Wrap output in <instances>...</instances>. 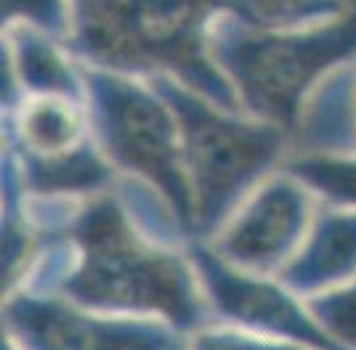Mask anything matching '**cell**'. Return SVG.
Returning <instances> with one entry per match:
<instances>
[{
	"label": "cell",
	"mask_w": 356,
	"mask_h": 350,
	"mask_svg": "<svg viewBox=\"0 0 356 350\" xmlns=\"http://www.w3.org/2000/svg\"><path fill=\"white\" fill-rule=\"evenodd\" d=\"M83 258L61 292L77 306L128 319H160L181 335L210 324L197 271L176 255L136 239L112 202L90 204L77 220Z\"/></svg>",
	"instance_id": "1"
},
{
	"label": "cell",
	"mask_w": 356,
	"mask_h": 350,
	"mask_svg": "<svg viewBox=\"0 0 356 350\" xmlns=\"http://www.w3.org/2000/svg\"><path fill=\"white\" fill-rule=\"evenodd\" d=\"M186 151L194 178V218L208 228L226 215L237 197L280 157L282 133L268 125H250L181 99Z\"/></svg>",
	"instance_id": "2"
},
{
	"label": "cell",
	"mask_w": 356,
	"mask_h": 350,
	"mask_svg": "<svg viewBox=\"0 0 356 350\" xmlns=\"http://www.w3.org/2000/svg\"><path fill=\"white\" fill-rule=\"evenodd\" d=\"M3 321L22 350H176L181 332L149 319L109 316L45 292L11 294Z\"/></svg>",
	"instance_id": "3"
},
{
	"label": "cell",
	"mask_w": 356,
	"mask_h": 350,
	"mask_svg": "<svg viewBox=\"0 0 356 350\" xmlns=\"http://www.w3.org/2000/svg\"><path fill=\"white\" fill-rule=\"evenodd\" d=\"M192 258L202 294L208 300L210 321L312 350H343L325 335L309 308L300 306L284 284L266 281L242 268L237 271V265L205 249H194Z\"/></svg>",
	"instance_id": "4"
},
{
	"label": "cell",
	"mask_w": 356,
	"mask_h": 350,
	"mask_svg": "<svg viewBox=\"0 0 356 350\" xmlns=\"http://www.w3.org/2000/svg\"><path fill=\"white\" fill-rule=\"evenodd\" d=\"M99 122L109 154L157 183L186 228L197 226L194 194L178 157L176 125L163 106L136 88H109L102 99Z\"/></svg>",
	"instance_id": "5"
},
{
	"label": "cell",
	"mask_w": 356,
	"mask_h": 350,
	"mask_svg": "<svg viewBox=\"0 0 356 350\" xmlns=\"http://www.w3.org/2000/svg\"><path fill=\"white\" fill-rule=\"evenodd\" d=\"M356 40V27L327 29V35L306 40H274L250 51L239 67L242 99L258 115L287 122L314 74L343 56Z\"/></svg>",
	"instance_id": "6"
},
{
	"label": "cell",
	"mask_w": 356,
	"mask_h": 350,
	"mask_svg": "<svg viewBox=\"0 0 356 350\" xmlns=\"http://www.w3.org/2000/svg\"><path fill=\"white\" fill-rule=\"evenodd\" d=\"M309 199L293 181H271L226 226L218 252L226 262L250 274H282L290 255L303 247Z\"/></svg>",
	"instance_id": "7"
},
{
	"label": "cell",
	"mask_w": 356,
	"mask_h": 350,
	"mask_svg": "<svg viewBox=\"0 0 356 350\" xmlns=\"http://www.w3.org/2000/svg\"><path fill=\"white\" fill-rule=\"evenodd\" d=\"M356 274V218H327L287 262L282 284L293 294H319L348 284Z\"/></svg>",
	"instance_id": "8"
},
{
	"label": "cell",
	"mask_w": 356,
	"mask_h": 350,
	"mask_svg": "<svg viewBox=\"0 0 356 350\" xmlns=\"http://www.w3.org/2000/svg\"><path fill=\"white\" fill-rule=\"evenodd\" d=\"M309 313L343 350H356V281L309 297Z\"/></svg>",
	"instance_id": "9"
},
{
	"label": "cell",
	"mask_w": 356,
	"mask_h": 350,
	"mask_svg": "<svg viewBox=\"0 0 356 350\" xmlns=\"http://www.w3.org/2000/svg\"><path fill=\"white\" fill-rule=\"evenodd\" d=\"M298 178L335 204H356V160L300 157L293 162Z\"/></svg>",
	"instance_id": "10"
},
{
	"label": "cell",
	"mask_w": 356,
	"mask_h": 350,
	"mask_svg": "<svg viewBox=\"0 0 356 350\" xmlns=\"http://www.w3.org/2000/svg\"><path fill=\"white\" fill-rule=\"evenodd\" d=\"M186 350H312L296 345V342H282L271 337L252 335L232 326H205L192 337Z\"/></svg>",
	"instance_id": "11"
},
{
	"label": "cell",
	"mask_w": 356,
	"mask_h": 350,
	"mask_svg": "<svg viewBox=\"0 0 356 350\" xmlns=\"http://www.w3.org/2000/svg\"><path fill=\"white\" fill-rule=\"evenodd\" d=\"M3 350H22V348H19L16 342H11V340H6V348H3Z\"/></svg>",
	"instance_id": "12"
},
{
	"label": "cell",
	"mask_w": 356,
	"mask_h": 350,
	"mask_svg": "<svg viewBox=\"0 0 356 350\" xmlns=\"http://www.w3.org/2000/svg\"><path fill=\"white\" fill-rule=\"evenodd\" d=\"M176 350H184V348H176Z\"/></svg>",
	"instance_id": "13"
}]
</instances>
